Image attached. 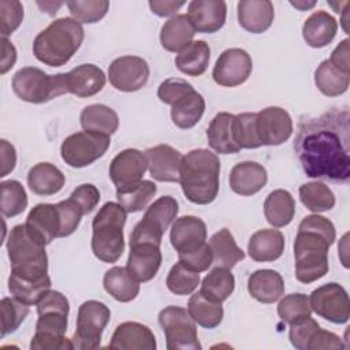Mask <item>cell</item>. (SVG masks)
Returning a JSON list of instances; mask_svg holds the SVG:
<instances>
[{"label": "cell", "instance_id": "46", "mask_svg": "<svg viewBox=\"0 0 350 350\" xmlns=\"http://www.w3.org/2000/svg\"><path fill=\"white\" fill-rule=\"evenodd\" d=\"M165 284L168 290L175 295H189L194 293L200 284V272H196L182 261H178L171 267Z\"/></svg>", "mask_w": 350, "mask_h": 350}, {"label": "cell", "instance_id": "54", "mask_svg": "<svg viewBox=\"0 0 350 350\" xmlns=\"http://www.w3.org/2000/svg\"><path fill=\"white\" fill-rule=\"evenodd\" d=\"M70 198L77 202L83 215H88L97 206L100 201V191L94 185L83 183L72 190Z\"/></svg>", "mask_w": 350, "mask_h": 350}, {"label": "cell", "instance_id": "7", "mask_svg": "<svg viewBox=\"0 0 350 350\" xmlns=\"http://www.w3.org/2000/svg\"><path fill=\"white\" fill-rule=\"evenodd\" d=\"M12 90L23 101L42 104L68 93L67 72L49 75L37 67H23L12 77Z\"/></svg>", "mask_w": 350, "mask_h": 350}, {"label": "cell", "instance_id": "17", "mask_svg": "<svg viewBox=\"0 0 350 350\" xmlns=\"http://www.w3.org/2000/svg\"><path fill=\"white\" fill-rule=\"evenodd\" d=\"M146 170L148 159L145 152L129 148L112 159L108 172L116 190H124L139 183Z\"/></svg>", "mask_w": 350, "mask_h": 350}, {"label": "cell", "instance_id": "11", "mask_svg": "<svg viewBox=\"0 0 350 350\" xmlns=\"http://www.w3.org/2000/svg\"><path fill=\"white\" fill-rule=\"evenodd\" d=\"M312 312L334 323L345 324L350 317V299L347 291L339 283L331 282L312 291L309 297Z\"/></svg>", "mask_w": 350, "mask_h": 350}, {"label": "cell", "instance_id": "55", "mask_svg": "<svg viewBox=\"0 0 350 350\" xmlns=\"http://www.w3.org/2000/svg\"><path fill=\"white\" fill-rule=\"evenodd\" d=\"M31 350H71L74 349V345L71 339L56 335H46V334H37L34 332L31 342H30Z\"/></svg>", "mask_w": 350, "mask_h": 350}, {"label": "cell", "instance_id": "28", "mask_svg": "<svg viewBox=\"0 0 350 350\" xmlns=\"http://www.w3.org/2000/svg\"><path fill=\"white\" fill-rule=\"evenodd\" d=\"M105 85L104 71L90 63L77 66L67 72L68 93L86 98L97 94Z\"/></svg>", "mask_w": 350, "mask_h": 350}, {"label": "cell", "instance_id": "4", "mask_svg": "<svg viewBox=\"0 0 350 350\" xmlns=\"http://www.w3.org/2000/svg\"><path fill=\"white\" fill-rule=\"evenodd\" d=\"M83 27L74 18H59L40 31L33 41V55L49 67L64 66L83 41Z\"/></svg>", "mask_w": 350, "mask_h": 350}, {"label": "cell", "instance_id": "58", "mask_svg": "<svg viewBox=\"0 0 350 350\" xmlns=\"http://www.w3.org/2000/svg\"><path fill=\"white\" fill-rule=\"evenodd\" d=\"M1 66L0 72L5 74L16 62V49L7 37H1Z\"/></svg>", "mask_w": 350, "mask_h": 350}, {"label": "cell", "instance_id": "52", "mask_svg": "<svg viewBox=\"0 0 350 350\" xmlns=\"http://www.w3.org/2000/svg\"><path fill=\"white\" fill-rule=\"evenodd\" d=\"M23 21V5L16 0H1L0 1V22H1V37L12 34Z\"/></svg>", "mask_w": 350, "mask_h": 350}, {"label": "cell", "instance_id": "13", "mask_svg": "<svg viewBox=\"0 0 350 350\" xmlns=\"http://www.w3.org/2000/svg\"><path fill=\"white\" fill-rule=\"evenodd\" d=\"M149 66L139 56L126 55L115 59L108 67L111 85L120 92H137L144 88L149 79Z\"/></svg>", "mask_w": 350, "mask_h": 350}, {"label": "cell", "instance_id": "18", "mask_svg": "<svg viewBox=\"0 0 350 350\" xmlns=\"http://www.w3.org/2000/svg\"><path fill=\"white\" fill-rule=\"evenodd\" d=\"M170 241L178 256L194 253L206 245V226L204 220L191 215L175 219Z\"/></svg>", "mask_w": 350, "mask_h": 350}, {"label": "cell", "instance_id": "51", "mask_svg": "<svg viewBox=\"0 0 350 350\" xmlns=\"http://www.w3.org/2000/svg\"><path fill=\"white\" fill-rule=\"evenodd\" d=\"M237 134L241 149H256L261 144L256 133V112H243L235 115Z\"/></svg>", "mask_w": 350, "mask_h": 350}, {"label": "cell", "instance_id": "61", "mask_svg": "<svg viewBox=\"0 0 350 350\" xmlns=\"http://www.w3.org/2000/svg\"><path fill=\"white\" fill-rule=\"evenodd\" d=\"M290 4L294 5L295 8L301 10V11H305V10H308V8H312L316 3H314V1H310V3H305V1H290Z\"/></svg>", "mask_w": 350, "mask_h": 350}, {"label": "cell", "instance_id": "21", "mask_svg": "<svg viewBox=\"0 0 350 350\" xmlns=\"http://www.w3.org/2000/svg\"><path fill=\"white\" fill-rule=\"evenodd\" d=\"M187 18L197 33H215L226 22L227 4L223 0H193L187 7Z\"/></svg>", "mask_w": 350, "mask_h": 350}, {"label": "cell", "instance_id": "41", "mask_svg": "<svg viewBox=\"0 0 350 350\" xmlns=\"http://www.w3.org/2000/svg\"><path fill=\"white\" fill-rule=\"evenodd\" d=\"M187 312H189L190 317L196 321V324H198L204 328L217 327L221 323L223 314H224L221 302L212 301V299L204 297L200 291L194 293L189 298Z\"/></svg>", "mask_w": 350, "mask_h": 350}, {"label": "cell", "instance_id": "24", "mask_svg": "<svg viewBox=\"0 0 350 350\" xmlns=\"http://www.w3.org/2000/svg\"><path fill=\"white\" fill-rule=\"evenodd\" d=\"M108 347L118 350H154L156 338L145 324L124 321L115 328Z\"/></svg>", "mask_w": 350, "mask_h": 350}, {"label": "cell", "instance_id": "9", "mask_svg": "<svg viewBox=\"0 0 350 350\" xmlns=\"http://www.w3.org/2000/svg\"><path fill=\"white\" fill-rule=\"evenodd\" d=\"M159 323L164 331L168 350H200L196 321L180 306L170 305L160 310Z\"/></svg>", "mask_w": 350, "mask_h": 350}, {"label": "cell", "instance_id": "31", "mask_svg": "<svg viewBox=\"0 0 350 350\" xmlns=\"http://www.w3.org/2000/svg\"><path fill=\"white\" fill-rule=\"evenodd\" d=\"M338 22L327 11H314L302 26V37L312 48H323L328 45L336 36Z\"/></svg>", "mask_w": 350, "mask_h": 350}, {"label": "cell", "instance_id": "30", "mask_svg": "<svg viewBox=\"0 0 350 350\" xmlns=\"http://www.w3.org/2000/svg\"><path fill=\"white\" fill-rule=\"evenodd\" d=\"M247 252L254 261H275L284 252V237L279 230H258L250 237L247 243Z\"/></svg>", "mask_w": 350, "mask_h": 350}, {"label": "cell", "instance_id": "5", "mask_svg": "<svg viewBox=\"0 0 350 350\" xmlns=\"http://www.w3.org/2000/svg\"><path fill=\"white\" fill-rule=\"evenodd\" d=\"M127 211L119 202H105L93 219L92 252L104 262H116L124 252L123 227Z\"/></svg>", "mask_w": 350, "mask_h": 350}, {"label": "cell", "instance_id": "39", "mask_svg": "<svg viewBox=\"0 0 350 350\" xmlns=\"http://www.w3.org/2000/svg\"><path fill=\"white\" fill-rule=\"evenodd\" d=\"M79 120L83 130L107 135L113 134L119 127L118 113L104 104H92L85 107L81 112Z\"/></svg>", "mask_w": 350, "mask_h": 350}, {"label": "cell", "instance_id": "49", "mask_svg": "<svg viewBox=\"0 0 350 350\" xmlns=\"http://www.w3.org/2000/svg\"><path fill=\"white\" fill-rule=\"evenodd\" d=\"M278 314L287 324H293L309 317L312 314L309 297L302 293L286 295L278 305Z\"/></svg>", "mask_w": 350, "mask_h": 350}, {"label": "cell", "instance_id": "16", "mask_svg": "<svg viewBox=\"0 0 350 350\" xmlns=\"http://www.w3.org/2000/svg\"><path fill=\"white\" fill-rule=\"evenodd\" d=\"M256 133L261 146L280 145L293 134V119L280 107H267L256 112Z\"/></svg>", "mask_w": 350, "mask_h": 350}, {"label": "cell", "instance_id": "44", "mask_svg": "<svg viewBox=\"0 0 350 350\" xmlns=\"http://www.w3.org/2000/svg\"><path fill=\"white\" fill-rule=\"evenodd\" d=\"M301 202L312 212H325L335 206V194L323 182H308L299 187Z\"/></svg>", "mask_w": 350, "mask_h": 350}, {"label": "cell", "instance_id": "14", "mask_svg": "<svg viewBox=\"0 0 350 350\" xmlns=\"http://www.w3.org/2000/svg\"><path fill=\"white\" fill-rule=\"evenodd\" d=\"M288 339L291 345L298 350H325L345 347L342 339L336 334L321 329L319 323L310 316L290 324Z\"/></svg>", "mask_w": 350, "mask_h": 350}, {"label": "cell", "instance_id": "8", "mask_svg": "<svg viewBox=\"0 0 350 350\" xmlns=\"http://www.w3.org/2000/svg\"><path fill=\"white\" fill-rule=\"evenodd\" d=\"M109 319L111 310L105 304L96 299L85 301L78 309L77 329L71 338L74 349H97Z\"/></svg>", "mask_w": 350, "mask_h": 350}, {"label": "cell", "instance_id": "20", "mask_svg": "<svg viewBox=\"0 0 350 350\" xmlns=\"http://www.w3.org/2000/svg\"><path fill=\"white\" fill-rule=\"evenodd\" d=\"M148 170L153 179L159 182H179L182 153L175 148L160 144L145 150Z\"/></svg>", "mask_w": 350, "mask_h": 350}, {"label": "cell", "instance_id": "60", "mask_svg": "<svg viewBox=\"0 0 350 350\" xmlns=\"http://www.w3.org/2000/svg\"><path fill=\"white\" fill-rule=\"evenodd\" d=\"M182 5H185L183 1H170V0L149 1V7H150L152 12L156 14L157 16H170V15L175 14Z\"/></svg>", "mask_w": 350, "mask_h": 350}, {"label": "cell", "instance_id": "53", "mask_svg": "<svg viewBox=\"0 0 350 350\" xmlns=\"http://www.w3.org/2000/svg\"><path fill=\"white\" fill-rule=\"evenodd\" d=\"M57 208H59L60 221H62L60 238H64L71 235L78 228L83 213L81 208L77 205V202L72 201L70 197L64 201L57 202Z\"/></svg>", "mask_w": 350, "mask_h": 350}, {"label": "cell", "instance_id": "33", "mask_svg": "<svg viewBox=\"0 0 350 350\" xmlns=\"http://www.w3.org/2000/svg\"><path fill=\"white\" fill-rule=\"evenodd\" d=\"M196 34L187 15L176 14L171 16L160 30L161 46L168 52H180L186 48Z\"/></svg>", "mask_w": 350, "mask_h": 350}, {"label": "cell", "instance_id": "59", "mask_svg": "<svg viewBox=\"0 0 350 350\" xmlns=\"http://www.w3.org/2000/svg\"><path fill=\"white\" fill-rule=\"evenodd\" d=\"M16 152L15 148L5 139H1V175L5 176L15 168Z\"/></svg>", "mask_w": 350, "mask_h": 350}, {"label": "cell", "instance_id": "2", "mask_svg": "<svg viewBox=\"0 0 350 350\" xmlns=\"http://www.w3.org/2000/svg\"><path fill=\"white\" fill-rule=\"evenodd\" d=\"M336 237L331 220L320 215L302 219L294 241L295 278L309 284L328 272V250Z\"/></svg>", "mask_w": 350, "mask_h": 350}, {"label": "cell", "instance_id": "19", "mask_svg": "<svg viewBox=\"0 0 350 350\" xmlns=\"http://www.w3.org/2000/svg\"><path fill=\"white\" fill-rule=\"evenodd\" d=\"M163 261L160 245L150 241H130L127 268L139 282H149L160 269Z\"/></svg>", "mask_w": 350, "mask_h": 350}, {"label": "cell", "instance_id": "26", "mask_svg": "<svg viewBox=\"0 0 350 350\" xmlns=\"http://www.w3.org/2000/svg\"><path fill=\"white\" fill-rule=\"evenodd\" d=\"M237 12L239 25L253 34L268 30L275 18V8L269 0H241Z\"/></svg>", "mask_w": 350, "mask_h": 350}, {"label": "cell", "instance_id": "10", "mask_svg": "<svg viewBox=\"0 0 350 350\" xmlns=\"http://www.w3.org/2000/svg\"><path fill=\"white\" fill-rule=\"evenodd\" d=\"M109 145V135L85 130L68 135L60 146V154L70 167L82 168L103 157Z\"/></svg>", "mask_w": 350, "mask_h": 350}, {"label": "cell", "instance_id": "36", "mask_svg": "<svg viewBox=\"0 0 350 350\" xmlns=\"http://www.w3.org/2000/svg\"><path fill=\"white\" fill-rule=\"evenodd\" d=\"M212 252V264L231 269L245 258V252L237 245L231 231L221 228L215 232L208 242Z\"/></svg>", "mask_w": 350, "mask_h": 350}, {"label": "cell", "instance_id": "45", "mask_svg": "<svg viewBox=\"0 0 350 350\" xmlns=\"http://www.w3.org/2000/svg\"><path fill=\"white\" fill-rule=\"evenodd\" d=\"M178 212V201L171 196H163L146 208L142 219L161 232H165L171 223L175 221Z\"/></svg>", "mask_w": 350, "mask_h": 350}, {"label": "cell", "instance_id": "48", "mask_svg": "<svg viewBox=\"0 0 350 350\" xmlns=\"http://www.w3.org/2000/svg\"><path fill=\"white\" fill-rule=\"evenodd\" d=\"M27 304L19 301L15 297H4L0 302V312H1V336L15 332L19 325L25 321L29 314Z\"/></svg>", "mask_w": 350, "mask_h": 350}, {"label": "cell", "instance_id": "23", "mask_svg": "<svg viewBox=\"0 0 350 350\" xmlns=\"http://www.w3.org/2000/svg\"><path fill=\"white\" fill-rule=\"evenodd\" d=\"M25 224L45 245L60 238L62 221L57 204H37L29 212Z\"/></svg>", "mask_w": 350, "mask_h": 350}, {"label": "cell", "instance_id": "38", "mask_svg": "<svg viewBox=\"0 0 350 350\" xmlns=\"http://www.w3.org/2000/svg\"><path fill=\"white\" fill-rule=\"evenodd\" d=\"M211 48L204 40L191 41L175 57L176 68L190 77L202 75L209 64Z\"/></svg>", "mask_w": 350, "mask_h": 350}, {"label": "cell", "instance_id": "1", "mask_svg": "<svg viewBox=\"0 0 350 350\" xmlns=\"http://www.w3.org/2000/svg\"><path fill=\"white\" fill-rule=\"evenodd\" d=\"M347 109H331L299 122L294 152L309 178L346 183L350 179Z\"/></svg>", "mask_w": 350, "mask_h": 350}, {"label": "cell", "instance_id": "15", "mask_svg": "<svg viewBox=\"0 0 350 350\" xmlns=\"http://www.w3.org/2000/svg\"><path fill=\"white\" fill-rule=\"evenodd\" d=\"M253 70L250 55L241 48H230L217 57L212 77L213 81L226 88H234L247 81Z\"/></svg>", "mask_w": 350, "mask_h": 350}, {"label": "cell", "instance_id": "35", "mask_svg": "<svg viewBox=\"0 0 350 350\" xmlns=\"http://www.w3.org/2000/svg\"><path fill=\"white\" fill-rule=\"evenodd\" d=\"M8 290L12 297L27 305H33L51 290V278L48 273L41 276H27L11 272L8 278Z\"/></svg>", "mask_w": 350, "mask_h": 350}, {"label": "cell", "instance_id": "12", "mask_svg": "<svg viewBox=\"0 0 350 350\" xmlns=\"http://www.w3.org/2000/svg\"><path fill=\"white\" fill-rule=\"evenodd\" d=\"M36 305L38 313L36 332L63 336L68 325L70 304L67 297L60 291L48 290Z\"/></svg>", "mask_w": 350, "mask_h": 350}, {"label": "cell", "instance_id": "22", "mask_svg": "<svg viewBox=\"0 0 350 350\" xmlns=\"http://www.w3.org/2000/svg\"><path fill=\"white\" fill-rule=\"evenodd\" d=\"M209 146L221 154H232L241 150L237 134L235 115L219 112L211 120L206 130Z\"/></svg>", "mask_w": 350, "mask_h": 350}, {"label": "cell", "instance_id": "37", "mask_svg": "<svg viewBox=\"0 0 350 350\" xmlns=\"http://www.w3.org/2000/svg\"><path fill=\"white\" fill-rule=\"evenodd\" d=\"M264 215L267 221L276 228L290 224L295 215V201L291 193L283 189L271 191L264 201Z\"/></svg>", "mask_w": 350, "mask_h": 350}, {"label": "cell", "instance_id": "29", "mask_svg": "<svg viewBox=\"0 0 350 350\" xmlns=\"http://www.w3.org/2000/svg\"><path fill=\"white\" fill-rule=\"evenodd\" d=\"M249 294L262 304H273L284 294V280L273 269H257L247 279Z\"/></svg>", "mask_w": 350, "mask_h": 350}, {"label": "cell", "instance_id": "57", "mask_svg": "<svg viewBox=\"0 0 350 350\" xmlns=\"http://www.w3.org/2000/svg\"><path fill=\"white\" fill-rule=\"evenodd\" d=\"M349 38H345L339 42V45L332 51L331 57L328 59L336 68L343 71L345 74H350V63H349Z\"/></svg>", "mask_w": 350, "mask_h": 350}, {"label": "cell", "instance_id": "56", "mask_svg": "<svg viewBox=\"0 0 350 350\" xmlns=\"http://www.w3.org/2000/svg\"><path fill=\"white\" fill-rule=\"evenodd\" d=\"M212 252L208 243L194 253L179 256V261H182L185 265L194 269L196 272L206 271L212 265Z\"/></svg>", "mask_w": 350, "mask_h": 350}, {"label": "cell", "instance_id": "43", "mask_svg": "<svg viewBox=\"0 0 350 350\" xmlns=\"http://www.w3.org/2000/svg\"><path fill=\"white\" fill-rule=\"evenodd\" d=\"M156 191L157 187L152 180L142 179L139 183L129 189L116 190V198L127 213H134L148 208V204L152 201Z\"/></svg>", "mask_w": 350, "mask_h": 350}, {"label": "cell", "instance_id": "6", "mask_svg": "<svg viewBox=\"0 0 350 350\" xmlns=\"http://www.w3.org/2000/svg\"><path fill=\"white\" fill-rule=\"evenodd\" d=\"M7 252L12 273L27 276L48 273L45 243L33 235L25 223L11 228L7 239Z\"/></svg>", "mask_w": 350, "mask_h": 350}, {"label": "cell", "instance_id": "25", "mask_svg": "<svg viewBox=\"0 0 350 350\" xmlns=\"http://www.w3.org/2000/svg\"><path fill=\"white\" fill-rule=\"evenodd\" d=\"M268 180L267 170L257 161H241L230 172V187L239 196H253L258 193Z\"/></svg>", "mask_w": 350, "mask_h": 350}, {"label": "cell", "instance_id": "34", "mask_svg": "<svg viewBox=\"0 0 350 350\" xmlns=\"http://www.w3.org/2000/svg\"><path fill=\"white\" fill-rule=\"evenodd\" d=\"M64 183V174L51 163H38L27 174V185L37 196H53L63 189Z\"/></svg>", "mask_w": 350, "mask_h": 350}, {"label": "cell", "instance_id": "3", "mask_svg": "<svg viewBox=\"0 0 350 350\" xmlns=\"http://www.w3.org/2000/svg\"><path fill=\"white\" fill-rule=\"evenodd\" d=\"M219 175V157L208 149H193L182 159L179 183L190 202L208 205L217 197Z\"/></svg>", "mask_w": 350, "mask_h": 350}, {"label": "cell", "instance_id": "50", "mask_svg": "<svg viewBox=\"0 0 350 350\" xmlns=\"http://www.w3.org/2000/svg\"><path fill=\"white\" fill-rule=\"evenodd\" d=\"M67 7L79 23H96L101 21L109 10V1L107 0H77L67 1Z\"/></svg>", "mask_w": 350, "mask_h": 350}, {"label": "cell", "instance_id": "32", "mask_svg": "<svg viewBox=\"0 0 350 350\" xmlns=\"http://www.w3.org/2000/svg\"><path fill=\"white\" fill-rule=\"evenodd\" d=\"M139 280L127 267H112L104 273L105 291L119 302H130L139 293Z\"/></svg>", "mask_w": 350, "mask_h": 350}, {"label": "cell", "instance_id": "42", "mask_svg": "<svg viewBox=\"0 0 350 350\" xmlns=\"http://www.w3.org/2000/svg\"><path fill=\"white\" fill-rule=\"evenodd\" d=\"M235 288V278L231 273V269L215 267L201 283L200 293L216 302L226 301Z\"/></svg>", "mask_w": 350, "mask_h": 350}, {"label": "cell", "instance_id": "47", "mask_svg": "<svg viewBox=\"0 0 350 350\" xmlns=\"http://www.w3.org/2000/svg\"><path fill=\"white\" fill-rule=\"evenodd\" d=\"M1 189V213L4 217H14L22 213L27 206V194L21 182L10 179L0 183Z\"/></svg>", "mask_w": 350, "mask_h": 350}, {"label": "cell", "instance_id": "27", "mask_svg": "<svg viewBox=\"0 0 350 350\" xmlns=\"http://www.w3.org/2000/svg\"><path fill=\"white\" fill-rule=\"evenodd\" d=\"M205 112L204 97L191 86L171 103V119L179 129H191Z\"/></svg>", "mask_w": 350, "mask_h": 350}, {"label": "cell", "instance_id": "40", "mask_svg": "<svg viewBox=\"0 0 350 350\" xmlns=\"http://www.w3.org/2000/svg\"><path fill=\"white\" fill-rule=\"evenodd\" d=\"M350 74L336 68L328 59L323 60L314 71V83L317 89L328 97H338L347 92Z\"/></svg>", "mask_w": 350, "mask_h": 350}]
</instances>
